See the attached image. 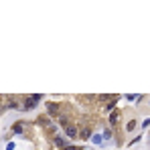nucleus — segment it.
I'll use <instances>...</instances> for the list:
<instances>
[{
  "instance_id": "nucleus-6",
  "label": "nucleus",
  "mask_w": 150,
  "mask_h": 150,
  "mask_svg": "<svg viewBox=\"0 0 150 150\" xmlns=\"http://www.w3.org/2000/svg\"><path fill=\"white\" fill-rule=\"evenodd\" d=\"M12 132L20 134V132H23V124H20V122H18V124H14V126H12Z\"/></svg>"
},
{
  "instance_id": "nucleus-2",
  "label": "nucleus",
  "mask_w": 150,
  "mask_h": 150,
  "mask_svg": "<svg viewBox=\"0 0 150 150\" xmlns=\"http://www.w3.org/2000/svg\"><path fill=\"white\" fill-rule=\"evenodd\" d=\"M39 99H41V95H33V97H29V101H27V108H35Z\"/></svg>"
},
{
  "instance_id": "nucleus-9",
  "label": "nucleus",
  "mask_w": 150,
  "mask_h": 150,
  "mask_svg": "<svg viewBox=\"0 0 150 150\" xmlns=\"http://www.w3.org/2000/svg\"><path fill=\"white\" fill-rule=\"evenodd\" d=\"M91 140H93V142H95V144H99V142H101V136H93V138H91Z\"/></svg>"
},
{
  "instance_id": "nucleus-5",
  "label": "nucleus",
  "mask_w": 150,
  "mask_h": 150,
  "mask_svg": "<svg viewBox=\"0 0 150 150\" xmlns=\"http://www.w3.org/2000/svg\"><path fill=\"white\" fill-rule=\"evenodd\" d=\"M134 128H136V120H130V122L126 124V130H128V132H132Z\"/></svg>"
},
{
  "instance_id": "nucleus-10",
  "label": "nucleus",
  "mask_w": 150,
  "mask_h": 150,
  "mask_svg": "<svg viewBox=\"0 0 150 150\" xmlns=\"http://www.w3.org/2000/svg\"><path fill=\"white\" fill-rule=\"evenodd\" d=\"M65 150H77L75 146H65Z\"/></svg>"
},
{
  "instance_id": "nucleus-1",
  "label": "nucleus",
  "mask_w": 150,
  "mask_h": 150,
  "mask_svg": "<svg viewBox=\"0 0 150 150\" xmlns=\"http://www.w3.org/2000/svg\"><path fill=\"white\" fill-rule=\"evenodd\" d=\"M65 134H67L69 138H75V136H77V128H75V126H67V128H65Z\"/></svg>"
},
{
  "instance_id": "nucleus-8",
  "label": "nucleus",
  "mask_w": 150,
  "mask_h": 150,
  "mask_svg": "<svg viewBox=\"0 0 150 150\" xmlns=\"http://www.w3.org/2000/svg\"><path fill=\"white\" fill-rule=\"evenodd\" d=\"M91 136V130H83V138H89Z\"/></svg>"
},
{
  "instance_id": "nucleus-4",
  "label": "nucleus",
  "mask_w": 150,
  "mask_h": 150,
  "mask_svg": "<svg viewBox=\"0 0 150 150\" xmlns=\"http://www.w3.org/2000/svg\"><path fill=\"white\" fill-rule=\"evenodd\" d=\"M118 120H120V114H118V112H114V114L110 116V124H112V126H116V124H118Z\"/></svg>"
},
{
  "instance_id": "nucleus-7",
  "label": "nucleus",
  "mask_w": 150,
  "mask_h": 150,
  "mask_svg": "<svg viewBox=\"0 0 150 150\" xmlns=\"http://www.w3.org/2000/svg\"><path fill=\"white\" fill-rule=\"evenodd\" d=\"M55 144H57V146H63V150H65V140H63V138H57Z\"/></svg>"
},
{
  "instance_id": "nucleus-3",
  "label": "nucleus",
  "mask_w": 150,
  "mask_h": 150,
  "mask_svg": "<svg viewBox=\"0 0 150 150\" xmlns=\"http://www.w3.org/2000/svg\"><path fill=\"white\" fill-rule=\"evenodd\" d=\"M47 110L51 112V116H57V112H59V105H57V103H47Z\"/></svg>"
}]
</instances>
